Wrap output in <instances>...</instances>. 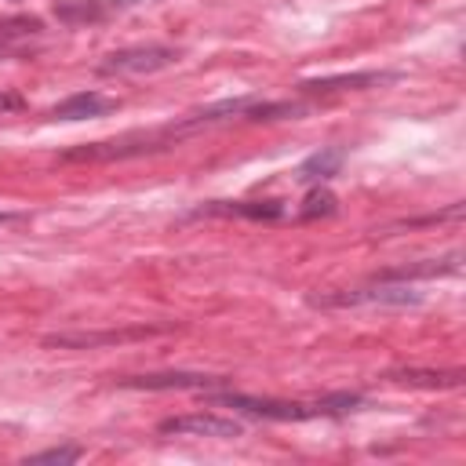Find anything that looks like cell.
Here are the masks:
<instances>
[{"instance_id":"cell-11","label":"cell","mask_w":466,"mask_h":466,"mask_svg":"<svg viewBox=\"0 0 466 466\" xmlns=\"http://www.w3.org/2000/svg\"><path fill=\"white\" fill-rule=\"evenodd\" d=\"M393 80V73H379V69H364V73H342V76H324V80H302L295 84L299 95H339V91H364L371 84H386Z\"/></svg>"},{"instance_id":"cell-2","label":"cell","mask_w":466,"mask_h":466,"mask_svg":"<svg viewBox=\"0 0 466 466\" xmlns=\"http://www.w3.org/2000/svg\"><path fill=\"white\" fill-rule=\"evenodd\" d=\"M208 124L200 120V113H186L164 127H153V131H138V135H124V138H109V142H84V146H73L66 153H58L62 164H102V160H127V157H146V153H160V149H171L175 142H182L186 135H197L204 131Z\"/></svg>"},{"instance_id":"cell-3","label":"cell","mask_w":466,"mask_h":466,"mask_svg":"<svg viewBox=\"0 0 466 466\" xmlns=\"http://www.w3.org/2000/svg\"><path fill=\"white\" fill-rule=\"evenodd\" d=\"M178 62V47L167 44H135L106 55L98 62V76H138V73H157Z\"/></svg>"},{"instance_id":"cell-13","label":"cell","mask_w":466,"mask_h":466,"mask_svg":"<svg viewBox=\"0 0 466 466\" xmlns=\"http://www.w3.org/2000/svg\"><path fill=\"white\" fill-rule=\"evenodd\" d=\"M390 382H400V386H426V390H455L462 386V371L451 368V371H430V368H397V371H386Z\"/></svg>"},{"instance_id":"cell-16","label":"cell","mask_w":466,"mask_h":466,"mask_svg":"<svg viewBox=\"0 0 466 466\" xmlns=\"http://www.w3.org/2000/svg\"><path fill=\"white\" fill-rule=\"evenodd\" d=\"M80 455H84L80 444H55V448H44V451L25 455V466H29V462H33V466H40V462H58V466H66V462H76Z\"/></svg>"},{"instance_id":"cell-9","label":"cell","mask_w":466,"mask_h":466,"mask_svg":"<svg viewBox=\"0 0 466 466\" xmlns=\"http://www.w3.org/2000/svg\"><path fill=\"white\" fill-rule=\"evenodd\" d=\"M138 4H153V0H66L55 7V18L66 25H84V22H106L120 11H131Z\"/></svg>"},{"instance_id":"cell-12","label":"cell","mask_w":466,"mask_h":466,"mask_svg":"<svg viewBox=\"0 0 466 466\" xmlns=\"http://www.w3.org/2000/svg\"><path fill=\"white\" fill-rule=\"evenodd\" d=\"M459 269V251L444 255V258H426V262H411V266H397V269H379L375 280H430V277H444V273H455Z\"/></svg>"},{"instance_id":"cell-6","label":"cell","mask_w":466,"mask_h":466,"mask_svg":"<svg viewBox=\"0 0 466 466\" xmlns=\"http://www.w3.org/2000/svg\"><path fill=\"white\" fill-rule=\"evenodd\" d=\"M240 422L237 419H222V415H211V411H193V415H175V419H164L157 426V433L164 437H240Z\"/></svg>"},{"instance_id":"cell-15","label":"cell","mask_w":466,"mask_h":466,"mask_svg":"<svg viewBox=\"0 0 466 466\" xmlns=\"http://www.w3.org/2000/svg\"><path fill=\"white\" fill-rule=\"evenodd\" d=\"M339 211V197L331 193V189H324L320 182L306 193V200H302V208H299V222H313V218H328V215H335Z\"/></svg>"},{"instance_id":"cell-7","label":"cell","mask_w":466,"mask_h":466,"mask_svg":"<svg viewBox=\"0 0 466 466\" xmlns=\"http://www.w3.org/2000/svg\"><path fill=\"white\" fill-rule=\"evenodd\" d=\"M226 375H200V371H157V375H127L116 379L124 390H211L226 386Z\"/></svg>"},{"instance_id":"cell-5","label":"cell","mask_w":466,"mask_h":466,"mask_svg":"<svg viewBox=\"0 0 466 466\" xmlns=\"http://www.w3.org/2000/svg\"><path fill=\"white\" fill-rule=\"evenodd\" d=\"M251 218V222H280L288 208L280 200H208L189 211V218Z\"/></svg>"},{"instance_id":"cell-1","label":"cell","mask_w":466,"mask_h":466,"mask_svg":"<svg viewBox=\"0 0 466 466\" xmlns=\"http://www.w3.org/2000/svg\"><path fill=\"white\" fill-rule=\"evenodd\" d=\"M215 408H233L251 419H269V422H302V419H331V415H350L364 408L360 393H324L317 400H277V397H251V393H208L204 397Z\"/></svg>"},{"instance_id":"cell-19","label":"cell","mask_w":466,"mask_h":466,"mask_svg":"<svg viewBox=\"0 0 466 466\" xmlns=\"http://www.w3.org/2000/svg\"><path fill=\"white\" fill-rule=\"evenodd\" d=\"M22 222H29L25 211H0V229L4 226H22Z\"/></svg>"},{"instance_id":"cell-18","label":"cell","mask_w":466,"mask_h":466,"mask_svg":"<svg viewBox=\"0 0 466 466\" xmlns=\"http://www.w3.org/2000/svg\"><path fill=\"white\" fill-rule=\"evenodd\" d=\"M25 109V98L18 91H0V113H18Z\"/></svg>"},{"instance_id":"cell-8","label":"cell","mask_w":466,"mask_h":466,"mask_svg":"<svg viewBox=\"0 0 466 466\" xmlns=\"http://www.w3.org/2000/svg\"><path fill=\"white\" fill-rule=\"evenodd\" d=\"M164 328H109V331H62V335H44V346H58V350H95V346H113V342H131V339H146L157 335Z\"/></svg>"},{"instance_id":"cell-14","label":"cell","mask_w":466,"mask_h":466,"mask_svg":"<svg viewBox=\"0 0 466 466\" xmlns=\"http://www.w3.org/2000/svg\"><path fill=\"white\" fill-rule=\"evenodd\" d=\"M342 160H346V149H317V153H309L299 167H295V178L299 182H328V178H335L339 175V167H342Z\"/></svg>"},{"instance_id":"cell-4","label":"cell","mask_w":466,"mask_h":466,"mask_svg":"<svg viewBox=\"0 0 466 466\" xmlns=\"http://www.w3.org/2000/svg\"><path fill=\"white\" fill-rule=\"evenodd\" d=\"M317 306H419L422 295L404 284V280H375L364 288H350V291H335L324 299H313Z\"/></svg>"},{"instance_id":"cell-10","label":"cell","mask_w":466,"mask_h":466,"mask_svg":"<svg viewBox=\"0 0 466 466\" xmlns=\"http://www.w3.org/2000/svg\"><path fill=\"white\" fill-rule=\"evenodd\" d=\"M120 102L109 98V95H98V91H76L69 98H62L58 106H51V120H91V116H106V113H116Z\"/></svg>"},{"instance_id":"cell-17","label":"cell","mask_w":466,"mask_h":466,"mask_svg":"<svg viewBox=\"0 0 466 466\" xmlns=\"http://www.w3.org/2000/svg\"><path fill=\"white\" fill-rule=\"evenodd\" d=\"M29 33H40V18H4L0 22V47L7 40H18V36H29Z\"/></svg>"}]
</instances>
